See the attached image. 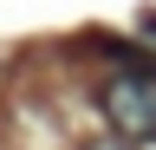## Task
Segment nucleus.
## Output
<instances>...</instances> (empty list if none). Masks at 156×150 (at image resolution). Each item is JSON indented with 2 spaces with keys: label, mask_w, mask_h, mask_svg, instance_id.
<instances>
[{
  "label": "nucleus",
  "mask_w": 156,
  "mask_h": 150,
  "mask_svg": "<svg viewBox=\"0 0 156 150\" xmlns=\"http://www.w3.org/2000/svg\"><path fill=\"white\" fill-rule=\"evenodd\" d=\"M98 111L111 118V130L124 144H150L156 137V65H130L98 91Z\"/></svg>",
  "instance_id": "f257e3e1"
},
{
  "label": "nucleus",
  "mask_w": 156,
  "mask_h": 150,
  "mask_svg": "<svg viewBox=\"0 0 156 150\" xmlns=\"http://www.w3.org/2000/svg\"><path fill=\"white\" fill-rule=\"evenodd\" d=\"M85 150H130V144H124V137H117V144H111V137H104V144H85Z\"/></svg>",
  "instance_id": "f03ea898"
}]
</instances>
